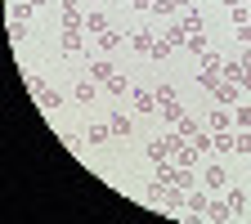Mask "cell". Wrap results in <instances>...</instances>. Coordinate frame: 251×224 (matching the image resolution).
I'll list each match as a JSON object with an SVG mask.
<instances>
[{
  "instance_id": "4fadbf2b",
  "label": "cell",
  "mask_w": 251,
  "mask_h": 224,
  "mask_svg": "<svg viewBox=\"0 0 251 224\" xmlns=\"http://www.w3.org/2000/svg\"><path fill=\"white\" fill-rule=\"evenodd\" d=\"M229 215H233V211H229V202H206V220H211V224H225Z\"/></svg>"
},
{
  "instance_id": "e0dca14e",
  "label": "cell",
  "mask_w": 251,
  "mask_h": 224,
  "mask_svg": "<svg viewBox=\"0 0 251 224\" xmlns=\"http://www.w3.org/2000/svg\"><path fill=\"white\" fill-rule=\"evenodd\" d=\"M220 76H225V81H233V85H242V63H225V68H220Z\"/></svg>"
},
{
  "instance_id": "5bb4252c",
  "label": "cell",
  "mask_w": 251,
  "mask_h": 224,
  "mask_svg": "<svg viewBox=\"0 0 251 224\" xmlns=\"http://www.w3.org/2000/svg\"><path fill=\"white\" fill-rule=\"evenodd\" d=\"M121 41H126V36H121V31H117V27H108V31H103V36H99V50H103V54H112V50H117Z\"/></svg>"
},
{
  "instance_id": "d4e9b609",
  "label": "cell",
  "mask_w": 251,
  "mask_h": 224,
  "mask_svg": "<svg viewBox=\"0 0 251 224\" xmlns=\"http://www.w3.org/2000/svg\"><path fill=\"white\" fill-rule=\"evenodd\" d=\"M162 206L179 211V206H184V188H171V184H166V202H162Z\"/></svg>"
},
{
  "instance_id": "d590c367",
  "label": "cell",
  "mask_w": 251,
  "mask_h": 224,
  "mask_svg": "<svg viewBox=\"0 0 251 224\" xmlns=\"http://www.w3.org/2000/svg\"><path fill=\"white\" fill-rule=\"evenodd\" d=\"M238 63H242V72H251V45L242 50V58H238Z\"/></svg>"
},
{
  "instance_id": "7a4b0ae2",
  "label": "cell",
  "mask_w": 251,
  "mask_h": 224,
  "mask_svg": "<svg viewBox=\"0 0 251 224\" xmlns=\"http://www.w3.org/2000/svg\"><path fill=\"white\" fill-rule=\"evenodd\" d=\"M130 103H135V112H144V117H148L152 108H162V103H157V94H152V90H139V85L130 90Z\"/></svg>"
},
{
  "instance_id": "e575fe53",
  "label": "cell",
  "mask_w": 251,
  "mask_h": 224,
  "mask_svg": "<svg viewBox=\"0 0 251 224\" xmlns=\"http://www.w3.org/2000/svg\"><path fill=\"white\" fill-rule=\"evenodd\" d=\"M171 50H175V45H171V41H152V58H166V54H171Z\"/></svg>"
},
{
  "instance_id": "4316f807",
  "label": "cell",
  "mask_w": 251,
  "mask_h": 224,
  "mask_svg": "<svg viewBox=\"0 0 251 224\" xmlns=\"http://www.w3.org/2000/svg\"><path fill=\"white\" fill-rule=\"evenodd\" d=\"M152 94H157V103H175V99H179V94H175V85H157Z\"/></svg>"
},
{
  "instance_id": "7402d4cb",
  "label": "cell",
  "mask_w": 251,
  "mask_h": 224,
  "mask_svg": "<svg viewBox=\"0 0 251 224\" xmlns=\"http://www.w3.org/2000/svg\"><path fill=\"white\" fill-rule=\"evenodd\" d=\"M31 14H36V5H31V0H18V5H14V23H27Z\"/></svg>"
},
{
  "instance_id": "30bf717a",
  "label": "cell",
  "mask_w": 251,
  "mask_h": 224,
  "mask_svg": "<svg viewBox=\"0 0 251 224\" xmlns=\"http://www.w3.org/2000/svg\"><path fill=\"white\" fill-rule=\"evenodd\" d=\"M229 125H233V112L215 103V112H211V135H220V130H229Z\"/></svg>"
},
{
  "instance_id": "ab89813d",
  "label": "cell",
  "mask_w": 251,
  "mask_h": 224,
  "mask_svg": "<svg viewBox=\"0 0 251 224\" xmlns=\"http://www.w3.org/2000/svg\"><path fill=\"white\" fill-rule=\"evenodd\" d=\"M247 9H251V5H247Z\"/></svg>"
},
{
  "instance_id": "484cf974",
  "label": "cell",
  "mask_w": 251,
  "mask_h": 224,
  "mask_svg": "<svg viewBox=\"0 0 251 224\" xmlns=\"http://www.w3.org/2000/svg\"><path fill=\"white\" fill-rule=\"evenodd\" d=\"M233 152H247L251 157V130H238L233 135Z\"/></svg>"
},
{
  "instance_id": "9c48e42d",
  "label": "cell",
  "mask_w": 251,
  "mask_h": 224,
  "mask_svg": "<svg viewBox=\"0 0 251 224\" xmlns=\"http://www.w3.org/2000/svg\"><path fill=\"white\" fill-rule=\"evenodd\" d=\"M211 94H215V103H233V99H238V85H233V81H225V76H220Z\"/></svg>"
},
{
  "instance_id": "52a82bcc",
  "label": "cell",
  "mask_w": 251,
  "mask_h": 224,
  "mask_svg": "<svg viewBox=\"0 0 251 224\" xmlns=\"http://www.w3.org/2000/svg\"><path fill=\"white\" fill-rule=\"evenodd\" d=\"M152 41H157V36H152V31H148V27H139V31H130V45H135V54H152Z\"/></svg>"
},
{
  "instance_id": "74e56055",
  "label": "cell",
  "mask_w": 251,
  "mask_h": 224,
  "mask_svg": "<svg viewBox=\"0 0 251 224\" xmlns=\"http://www.w3.org/2000/svg\"><path fill=\"white\" fill-rule=\"evenodd\" d=\"M31 5H36V9H41V5H50V0H31Z\"/></svg>"
},
{
  "instance_id": "8fae6325",
  "label": "cell",
  "mask_w": 251,
  "mask_h": 224,
  "mask_svg": "<svg viewBox=\"0 0 251 224\" xmlns=\"http://www.w3.org/2000/svg\"><path fill=\"white\" fill-rule=\"evenodd\" d=\"M144 202H148V206H162V202H166V184H162V179H148Z\"/></svg>"
},
{
  "instance_id": "1f68e13d",
  "label": "cell",
  "mask_w": 251,
  "mask_h": 224,
  "mask_svg": "<svg viewBox=\"0 0 251 224\" xmlns=\"http://www.w3.org/2000/svg\"><path fill=\"white\" fill-rule=\"evenodd\" d=\"M233 125H238V130H251V108H238L233 112Z\"/></svg>"
},
{
  "instance_id": "83f0119b",
  "label": "cell",
  "mask_w": 251,
  "mask_h": 224,
  "mask_svg": "<svg viewBox=\"0 0 251 224\" xmlns=\"http://www.w3.org/2000/svg\"><path fill=\"white\" fill-rule=\"evenodd\" d=\"M162 117H166V121H171V125H175V121H179V117H184V108H179V99H175V103H162Z\"/></svg>"
},
{
  "instance_id": "f1b7e54d",
  "label": "cell",
  "mask_w": 251,
  "mask_h": 224,
  "mask_svg": "<svg viewBox=\"0 0 251 224\" xmlns=\"http://www.w3.org/2000/svg\"><path fill=\"white\" fill-rule=\"evenodd\" d=\"M85 27H90V31H99V36H103V31H108V18H103V14H90V18H85Z\"/></svg>"
},
{
  "instance_id": "3957f363",
  "label": "cell",
  "mask_w": 251,
  "mask_h": 224,
  "mask_svg": "<svg viewBox=\"0 0 251 224\" xmlns=\"http://www.w3.org/2000/svg\"><path fill=\"white\" fill-rule=\"evenodd\" d=\"M202 184L211 188V193H220V188H225V184H229V171H225V166H220V162H211V166H206V175H202Z\"/></svg>"
},
{
  "instance_id": "603a6c76",
  "label": "cell",
  "mask_w": 251,
  "mask_h": 224,
  "mask_svg": "<svg viewBox=\"0 0 251 224\" xmlns=\"http://www.w3.org/2000/svg\"><path fill=\"white\" fill-rule=\"evenodd\" d=\"M166 41H171V45H175V50H184V45H188V31H184V27H179V23H175V27H171V31H166Z\"/></svg>"
},
{
  "instance_id": "f35d334b",
  "label": "cell",
  "mask_w": 251,
  "mask_h": 224,
  "mask_svg": "<svg viewBox=\"0 0 251 224\" xmlns=\"http://www.w3.org/2000/svg\"><path fill=\"white\" fill-rule=\"evenodd\" d=\"M242 5H251V0H242Z\"/></svg>"
},
{
  "instance_id": "9a60e30c",
  "label": "cell",
  "mask_w": 251,
  "mask_h": 224,
  "mask_svg": "<svg viewBox=\"0 0 251 224\" xmlns=\"http://www.w3.org/2000/svg\"><path fill=\"white\" fill-rule=\"evenodd\" d=\"M188 144H193V148H198V152L206 157V152L215 148V135H206V130H198V135H193V139H188Z\"/></svg>"
},
{
  "instance_id": "d6986e66",
  "label": "cell",
  "mask_w": 251,
  "mask_h": 224,
  "mask_svg": "<svg viewBox=\"0 0 251 224\" xmlns=\"http://www.w3.org/2000/svg\"><path fill=\"white\" fill-rule=\"evenodd\" d=\"M175 135H179V139H193V135H198V121L179 117V121H175Z\"/></svg>"
},
{
  "instance_id": "8992f818",
  "label": "cell",
  "mask_w": 251,
  "mask_h": 224,
  "mask_svg": "<svg viewBox=\"0 0 251 224\" xmlns=\"http://www.w3.org/2000/svg\"><path fill=\"white\" fill-rule=\"evenodd\" d=\"M112 76H117V68H112L108 58H99V63H94V68H90V81H94V85H108Z\"/></svg>"
},
{
  "instance_id": "277c9868",
  "label": "cell",
  "mask_w": 251,
  "mask_h": 224,
  "mask_svg": "<svg viewBox=\"0 0 251 224\" xmlns=\"http://www.w3.org/2000/svg\"><path fill=\"white\" fill-rule=\"evenodd\" d=\"M85 50V36H81V27H63V54H81Z\"/></svg>"
},
{
  "instance_id": "ba28073f",
  "label": "cell",
  "mask_w": 251,
  "mask_h": 224,
  "mask_svg": "<svg viewBox=\"0 0 251 224\" xmlns=\"http://www.w3.org/2000/svg\"><path fill=\"white\" fill-rule=\"evenodd\" d=\"M198 162H202V152H198L193 144H179V152H175V166H188V171H193Z\"/></svg>"
},
{
  "instance_id": "d6a6232c",
  "label": "cell",
  "mask_w": 251,
  "mask_h": 224,
  "mask_svg": "<svg viewBox=\"0 0 251 224\" xmlns=\"http://www.w3.org/2000/svg\"><path fill=\"white\" fill-rule=\"evenodd\" d=\"M225 202H229V211H247V193H238V188H233Z\"/></svg>"
},
{
  "instance_id": "44dd1931",
  "label": "cell",
  "mask_w": 251,
  "mask_h": 224,
  "mask_svg": "<svg viewBox=\"0 0 251 224\" xmlns=\"http://www.w3.org/2000/svg\"><path fill=\"white\" fill-rule=\"evenodd\" d=\"M220 68H225V58H220L215 50H206L202 54V72H220Z\"/></svg>"
},
{
  "instance_id": "6da1fadb",
  "label": "cell",
  "mask_w": 251,
  "mask_h": 224,
  "mask_svg": "<svg viewBox=\"0 0 251 224\" xmlns=\"http://www.w3.org/2000/svg\"><path fill=\"white\" fill-rule=\"evenodd\" d=\"M179 144H184L179 135H162V139H152V144H148V162H152V166H162V162H175Z\"/></svg>"
},
{
  "instance_id": "8d00e7d4",
  "label": "cell",
  "mask_w": 251,
  "mask_h": 224,
  "mask_svg": "<svg viewBox=\"0 0 251 224\" xmlns=\"http://www.w3.org/2000/svg\"><path fill=\"white\" fill-rule=\"evenodd\" d=\"M130 5H135V9H152V0H130Z\"/></svg>"
},
{
  "instance_id": "4dcf8cb0",
  "label": "cell",
  "mask_w": 251,
  "mask_h": 224,
  "mask_svg": "<svg viewBox=\"0 0 251 224\" xmlns=\"http://www.w3.org/2000/svg\"><path fill=\"white\" fill-rule=\"evenodd\" d=\"M9 41H14V45L27 41V23H9Z\"/></svg>"
},
{
  "instance_id": "f546056e",
  "label": "cell",
  "mask_w": 251,
  "mask_h": 224,
  "mask_svg": "<svg viewBox=\"0 0 251 224\" xmlns=\"http://www.w3.org/2000/svg\"><path fill=\"white\" fill-rule=\"evenodd\" d=\"M188 50H193V54H198V58H202V54H206V36H202V31H193V36H188Z\"/></svg>"
},
{
  "instance_id": "ac0fdd59",
  "label": "cell",
  "mask_w": 251,
  "mask_h": 224,
  "mask_svg": "<svg viewBox=\"0 0 251 224\" xmlns=\"http://www.w3.org/2000/svg\"><path fill=\"white\" fill-rule=\"evenodd\" d=\"M103 90H108V94H130V90H135V85H130V81H126V76H121V72H117V76H112V81H108V85H103Z\"/></svg>"
},
{
  "instance_id": "5b68a950",
  "label": "cell",
  "mask_w": 251,
  "mask_h": 224,
  "mask_svg": "<svg viewBox=\"0 0 251 224\" xmlns=\"http://www.w3.org/2000/svg\"><path fill=\"white\" fill-rule=\"evenodd\" d=\"M31 90H36L41 108H63V94H58V90H50V85H41V81H31Z\"/></svg>"
},
{
  "instance_id": "2e32d148",
  "label": "cell",
  "mask_w": 251,
  "mask_h": 224,
  "mask_svg": "<svg viewBox=\"0 0 251 224\" xmlns=\"http://www.w3.org/2000/svg\"><path fill=\"white\" fill-rule=\"evenodd\" d=\"M108 135H112V125H90V130H85V144H108Z\"/></svg>"
},
{
  "instance_id": "836d02e7",
  "label": "cell",
  "mask_w": 251,
  "mask_h": 224,
  "mask_svg": "<svg viewBox=\"0 0 251 224\" xmlns=\"http://www.w3.org/2000/svg\"><path fill=\"white\" fill-rule=\"evenodd\" d=\"M215 148H220V152H233V135L220 130V135H215Z\"/></svg>"
},
{
  "instance_id": "7c38bea8",
  "label": "cell",
  "mask_w": 251,
  "mask_h": 224,
  "mask_svg": "<svg viewBox=\"0 0 251 224\" xmlns=\"http://www.w3.org/2000/svg\"><path fill=\"white\" fill-rule=\"evenodd\" d=\"M179 27L188 31V36H193V31H202V14H198V9H179Z\"/></svg>"
},
{
  "instance_id": "ffe728a7",
  "label": "cell",
  "mask_w": 251,
  "mask_h": 224,
  "mask_svg": "<svg viewBox=\"0 0 251 224\" xmlns=\"http://www.w3.org/2000/svg\"><path fill=\"white\" fill-rule=\"evenodd\" d=\"M112 135H130V117H126V112H112Z\"/></svg>"
},
{
  "instance_id": "cb8c5ba5",
  "label": "cell",
  "mask_w": 251,
  "mask_h": 224,
  "mask_svg": "<svg viewBox=\"0 0 251 224\" xmlns=\"http://www.w3.org/2000/svg\"><path fill=\"white\" fill-rule=\"evenodd\" d=\"M94 90H103V85H94V81H76V99L90 103V99H94Z\"/></svg>"
}]
</instances>
